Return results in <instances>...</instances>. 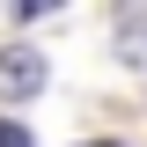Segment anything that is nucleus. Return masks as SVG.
<instances>
[{
  "label": "nucleus",
  "mask_w": 147,
  "mask_h": 147,
  "mask_svg": "<svg viewBox=\"0 0 147 147\" xmlns=\"http://www.w3.org/2000/svg\"><path fill=\"white\" fill-rule=\"evenodd\" d=\"M44 52H30V44H15V52H0V103H30L37 88H44Z\"/></svg>",
  "instance_id": "obj_1"
},
{
  "label": "nucleus",
  "mask_w": 147,
  "mask_h": 147,
  "mask_svg": "<svg viewBox=\"0 0 147 147\" xmlns=\"http://www.w3.org/2000/svg\"><path fill=\"white\" fill-rule=\"evenodd\" d=\"M88 147H118V140H88Z\"/></svg>",
  "instance_id": "obj_4"
},
{
  "label": "nucleus",
  "mask_w": 147,
  "mask_h": 147,
  "mask_svg": "<svg viewBox=\"0 0 147 147\" xmlns=\"http://www.w3.org/2000/svg\"><path fill=\"white\" fill-rule=\"evenodd\" d=\"M110 44H118V59H125V66H147V0L118 7V30H110Z\"/></svg>",
  "instance_id": "obj_2"
},
{
  "label": "nucleus",
  "mask_w": 147,
  "mask_h": 147,
  "mask_svg": "<svg viewBox=\"0 0 147 147\" xmlns=\"http://www.w3.org/2000/svg\"><path fill=\"white\" fill-rule=\"evenodd\" d=\"M0 147H30V132H22L15 118H0Z\"/></svg>",
  "instance_id": "obj_3"
}]
</instances>
